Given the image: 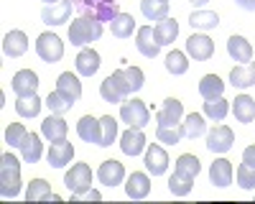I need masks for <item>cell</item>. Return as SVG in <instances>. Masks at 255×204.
Listing matches in <instances>:
<instances>
[{"label":"cell","mask_w":255,"mask_h":204,"mask_svg":"<svg viewBox=\"0 0 255 204\" xmlns=\"http://www.w3.org/2000/svg\"><path fill=\"white\" fill-rule=\"evenodd\" d=\"M156 138H158V143H166V146H176L184 138V130H181V125L179 128H156Z\"/></svg>","instance_id":"obj_45"},{"label":"cell","mask_w":255,"mask_h":204,"mask_svg":"<svg viewBox=\"0 0 255 204\" xmlns=\"http://www.w3.org/2000/svg\"><path fill=\"white\" fill-rule=\"evenodd\" d=\"M184 120V105L176 100V97H168L163 100V105L158 107L156 112V122L158 128H179Z\"/></svg>","instance_id":"obj_7"},{"label":"cell","mask_w":255,"mask_h":204,"mask_svg":"<svg viewBox=\"0 0 255 204\" xmlns=\"http://www.w3.org/2000/svg\"><path fill=\"white\" fill-rule=\"evenodd\" d=\"M230 112V102L225 97H215V100H204V117L209 120H225Z\"/></svg>","instance_id":"obj_37"},{"label":"cell","mask_w":255,"mask_h":204,"mask_svg":"<svg viewBox=\"0 0 255 204\" xmlns=\"http://www.w3.org/2000/svg\"><path fill=\"white\" fill-rule=\"evenodd\" d=\"M145 169H148V174H153V176H163L166 174V169H168V153L161 148V146H156V143H151V146L145 148Z\"/></svg>","instance_id":"obj_14"},{"label":"cell","mask_w":255,"mask_h":204,"mask_svg":"<svg viewBox=\"0 0 255 204\" xmlns=\"http://www.w3.org/2000/svg\"><path fill=\"white\" fill-rule=\"evenodd\" d=\"M230 85L232 87H240V90H248L255 85V64L248 61V64H240V67H232L230 72Z\"/></svg>","instance_id":"obj_24"},{"label":"cell","mask_w":255,"mask_h":204,"mask_svg":"<svg viewBox=\"0 0 255 204\" xmlns=\"http://www.w3.org/2000/svg\"><path fill=\"white\" fill-rule=\"evenodd\" d=\"M20 156H23L26 163L41 161V156H44V143H41V135H38V133H28L23 148H20Z\"/></svg>","instance_id":"obj_30"},{"label":"cell","mask_w":255,"mask_h":204,"mask_svg":"<svg viewBox=\"0 0 255 204\" xmlns=\"http://www.w3.org/2000/svg\"><path fill=\"white\" fill-rule=\"evenodd\" d=\"M56 90H59L61 95H67L69 100L77 102V100L82 97V82H79L77 74L64 72V74H59V79H56Z\"/></svg>","instance_id":"obj_27"},{"label":"cell","mask_w":255,"mask_h":204,"mask_svg":"<svg viewBox=\"0 0 255 204\" xmlns=\"http://www.w3.org/2000/svg\"><path fill=\"white\" fill-rule=\"evenodd\" d=\"M72 105H74V100H69L67 95H61L59 90L49 92V97H46V107H49L54 115H64V112H69V110H72Z\"/></svg>","instance_id":"obj_39"},{"label":"cell","mask_w":255,"mask_h":204,"mask_svg":"<svg viewBox=\"0 0 255 204\" xmlns=\"http://www.w3.org/2000/svg\"><path fill=\"white\" fill-rule=\"evenodd\" d=\"M115 138H118V120L113 115L100 117V148L113 146Z\"/></svg>","instance_id":"obj_35"},{"label":"cell","mask_w":255,"mask_h":204,"mask_svg":"<svg viewBox=\"0 0 255 204\" xmlns=\"http://www.w3.org/2000/svg\"><path fill=\"white\" fill-rule=\"evenodd\" d=\"M72 5L79 10V15L95 18V20H100V23L115 20V15H120L118 0H72Z\"/></svg>","instance_id":"obj_2"},{"label":"cell","mask_w":255,"mask_h":204,"mask_svg":"<svg viewBox=\"0 0 255 204\" xmlns=\"http://www.w3.org/2000/svg\"><path fill=\"white\" fill-rule=\"evenodd\" d=\"M235 179H238V187L240 189H255V169L248 166V163H243V166H238L235 171Z\"/></svg>","instance_id":"obj_44"},{"label":"cell","mask_w":255,"mask_h":204,"mask_svg":"<svg viewBox=\"0 0 255 204\" xmlns=\"http://www.w3.org/2000/svg\"><path fill=\"white\" fill-rule=\"evenodd\" d=\"M225 92V82L217 77V74H204L202 82H199V95L204 100H215V97H222Z\"/></svg>","instance_id":"obj_32"},{"label":"cell","mask_w":255,"mask_h":204,"mask_svg":"<svg viewBox=\"0 0 255 204\" xmlns=\"http://www.w3.org/2000/svg\"><path fill=\"white\" fill-rule=\"evenodd\" d=\"M125 194L130 199H145L148 194H151V179H148V174L133 171L125 179Z\"/></svg>","instance_id":"obj_16"},{"label":"cell","mask_w":255,"mask_h":204,"mask_svg":"<svg viewBox=\"0 0 255 204\" xmlns=\"http://www.w3.org/2000/svg\"><path fill=\"white\" fill-rule=\"evenodd\" d=\"M69 133V125H67V120H64L61 115H49L44 122H41V135H44L46 140L56 143V140H64Z\"/></svg>","instance_id":"obj_17"},{"label":"cell","mask_w":255,"mask_h":204,"mask_svg":"<svg viewBox=\"0 0 255 204\" xmlns=\"http://www.w3.org/2000/svg\"><path fill=\"white\" fill-rule=\"evenodd\" d=\"M36 54L41 61H46V64H56V61L64 56V41L56 36V33H41L36 38Z\"/></svg>","instance_id":"obj_6"},{"label":"cell","mask_w":255,"mask_h":204,"mask_svg":"<svg viewBox=\"0 0 255 204\" xmlns=\"http://www.w3.org/2000/svg\"><path fill=\"white\" fill-rule=\"evenodd\" d=\"M72 0H59L54 5H44L41 8V20H44L46 26H61L67 23L69 15H72Z\"/></svg>","instance_id":"obj_9"},{"label":"cell","mask_w":255,"mask_h":204,"mask_svg":"<svg viewBox=\"0 0 255 204\" xmlns=\"http://www.w3.org/2000/svg\"><path fill=\"white\" fill-rule=\"evenodd\" d=\"M120 148L125 156H140L145 148H148V143H145V135H143V128H128L123 135H120Z\"/></svg>","instance_id":"obj_11"},{"label":"cell","mask_w":255,"mask_h":204,"mask_svg":"<svg viewBox=\"0 0 255 204\" xmlns=\"http://www.w3.org/2000/svg\"><path fill=\"white\" fill-rule=\"evenodd\" d=\"M153 33H156V41L161 46H168V44H174V38L179 36V23L174 18H163L153 26Z\"/></svg>","instance_id":"obj_28"},{"label":"cell","mask_w":255,"mask_h":204,"mask_svg":"<svg viewBox=\"0 0 255 204\" xmlns=\"http://www.w3.org/2000/svg\"><path fill=\"white\" fill-rule=\"evenodd\" d=\"M100 36H102V23L95 20V18L79 15L69 26V41L74 46H87V44H92V41H97Z\"/></svg>","instance_id":"obj_3"},{"label":"cell","mask_w":255,"mask_h":204,"mask_svg":"<svg viewBox=\"0 0 255 204\" xmlns=\"http://www.w3.org/2000/svg\"><path fill=\"white\" fill-rule=\"evenodd\" d=\"M110 31H113L115 38H130L133 31H135V18L128 15V13L115 15V20H110Z\"/></svg>","instance_id":"obj_33"},{"label":"cell","mask_w":255,"mask_h":204,"mask_svg":"<svg viewBox=\"0 0 255 204\" xmlns=\"http://www.w3.org/2000/svg\"><path fill=\"white\" fill-rule=\"evenodd\" d=\"M199 158L197 156H191V153H184V156H179L176 158V174H181L184 179H191V181H194L197 179V174H199Z\"/></svg>","instance_id":"obj_36"},{"label":"cell","mask_w":255,"mask_h":204,"mask_svg":"<svg viewBox=\"0 0 255 204\" xmlns=\"http://www.w3.org/2000/svg\"><path fill=\"white\" fill-rule=\"evenodd\" d=\"M64 184L72 192V199H79L82 194H87L92 189V169L87 163H74V166L64 174Z\"/></svg>","instance_id":"obj_4"},{"label":"cell","mask_w":255,"mask_h":204,"mask_svg":"<svg viewBox=\"0 0 255 204\" xmlns=\"http://www.w3.org/2000/svg\"><path fill=\"white\" fill-rule=\"evenodd\" d=\"M120 120L128 122L130 128H145L148 122H151V112H148L145 102L143 100H128L120 105Z\"/></svg>","instance_id":"obj_5"},{"label":"cell","mask_w":255,"mask_h":204,"mask_svg":"<svg viewBox=\"0 0 255 204\" xmlns=\"http://www.w3.org/2000/svg\"><path fill=\"white\" fill-rule=\"evenodd\" d=\"M135 49H138L145 59H156V56H158L161 44L156 41L153 26H140V28L135 31Z\"/></svg>","instance_id":"obj_10"},{"label":"cell","mask_w":255,"mask_h":204,"mask_svg":"<svg viewBox=\"0 0 255 204\" xmlns=\"http://www.w3.org/2000/svg\"><path fill=\"white\" fill-rule=\"evenodd\" d=\"M77 74H82V77H95L97 74V69H100V54L92 49V46H84L79 54H77Z\"/></svg>","instance_id":"obj_19"},{"label":"cell","mask_w":255,"mask_h":204,"mask_svg":"<svg viewBox=\"0 0 255 204\" xmlns=\"http://www.w3.org/2000/svg\"><path fill=\"white\" fill-rule=\"evenodd\" d=\"M46 158H49V166L64 169V166H67V163H72V158H74V146H72L67 138H64V140H56V143H51V148H49Z\"/></svg>","instance_id":"obj_15"},{"label":"cell","mask_w":255,"mask_h":204,"mask_svg":"<svg viewBox=\"0 0 255 204\" xmlns=\"http://www.w3.org/2000/svg\"><path fill=\"white\" fill-rule=\"evenodd\" d=\"M100 97H102L105 102H110V105H115V102H125V95L118 90V85H115L113 77H108V79L100 85Z\"/></svg>","instance_id":"obj_42"},{"label":"cell","mask_w":255,"mask_h":204,"mask_svg":"<svg viewBox=\"0 0 255 204\" xmlns=\"http://www.w3.org/2000/svg\"><path fill=\"white\" fill-rule=\"evenodd\" d=\"M125 79H128V85H130L133 92L143 90V85H145V74L140 67H125Z\"/></svg>","instance_id":"obj_46"},{"label":"cell","mask_w":255,"mask_h":204,"mask_svg":"<svg viewBox=\"0 0 255 204\" xmlns=\"http://www.w3.org/2000/svg\"><path fill=\"white\" fill-rule=\"evenodd\" d=\"M140 13L148 20H163L168 18V0H140Z\"/></svg>","instance_id":"obj_34"},{"label":"cell","mask_w":255,"mask_h":204,"mask_svg":"<svg viewBox=\"0 0 255 204\" xmlns=\"http://www.w3.org/2000/svg\"><path fill=\"white\" fill-rule=\"evenodd\" d=\"M232 176H235V171H232V163L227 158H215V163L209 166V181L215 184V187L225 189L232 184Z\"/></svg>","instance_id":"obj_21"},{"label":"cell","mask_w":255,"mask_h":204,"mask_svg":"<svg viewBox=\"0 0 255 204\" xmlns=\"http://www.w3.org/2000/svg\"><path fill=\"white\" fill-rule=\"evenodd\" d=\"M36 90H38V74L36 72H31V69L15 72V77H13V92L18 97H31V95H36Z\"/></svg>","instance_id":"obj_18"},{"label":"cell","mask_w":255,"mask_h":204,"mask_svg":"<svg viewBox=\"0 0 255 204\" xmlns=\"http://www.w3.org/2000/svg\"><path fill=\"white\" fill-rule=\"evenodd\" d=\"M189 3L194 5V8H202V5H207V3H209V0H189Z\"/></svg>","instance_id":"obj_50"},{"label":"cell","mask_w":255,"mask_h":204,"mask_svg":"<svg viewBox=\"0 0 255 204\" xmlns=\"http://www.w3.org/2000/svg\"><path fill=\"white\" fill-rule=\"evenodd\" d=\"M41 97L38 95H31V97H18V102H15V112L20 115V117H36L38 112H41Z\"/></svg>","instance_id":"obj_38"},{"label":"cell","mask_w":255,"mask_h":204,"mask_svg":"<svg viewBox=\"0 0 255 204\" xmlns=\"http://www.w3.org/2000/svg\"><path fill=\"white\" fill-rule=\"evenodd\" d=\"M191 187H194V181H191V179H184V176L176 174V171H174L171 179H168V189H171L174 197H186V194L191 192Z\"/></svg>","instance_id":"obj_43"},{"label":"cell","mask_w":255,"mask_h":204,"mask_svg":"<svg viewBox=\"0 0 255 204\" xmlns=\"http://www.w3.org/2000/svg\"><path fill=\"white\" fill-rule=\"evenodd\" d=\"M28 51V36L23 31H8L3 38V54L10 59H18Z\"/></svg>","instance_id":"obj_20"},{"label":"cell","mask_w":255,"mask_h":204,"mask_svg":"<svg viewBox=\"0 0 255 204\" xmlns=\"http://www.w3.org/2000/svg\"><path fill=\"white\" fill-rule=\"evenodd\" d=\"M166 69L171 72L174 77H181V74H186L189 72V61H186V54L184 51H168L166 54Z\"/></svg>","instance_id":"obj_40"},{"label":"cell","mask_w":255,"mask_h":204,"mask_svg":"<svg viewBox=\"0 0 255 204\" xmlns=\"http://www.w3.org/2000/svg\"><path fill=\"white\" fill-rule=\"evenodd\" d=\"M181 130H184V138H199L207 133V122H204V112H189L184 115L181 120Z\"/></svg>","instance_id":"obj_26"},{"label":"cell","mask_w":255,"mask_h":204,"mask_svg":"<svg viewBox=\"0 0 255 204\" xmlns=\"http://www.w3.org/2000/svg\"><path fill=\"white\" fill-rule=\"evenodd\" d=\"M186 54L194 61H207V59H212V54H215V41H212L209 36H204V33H191L186 38Z\"/></svg>","instance_id":"obj_8"},{"label":"cell","mask_w":255,"mask_h":204,"mask_svg":"<svg viewBox=\"0 0 255 204\" xmlns=\"http://www.w3.org/2000/svg\"><path fill=\"white\" fill-rule=\"evenodd\" d=\"M232 112H235L238 122H253L255 120V100L250 95H238L235 105H232Z\"/></svg>","instance_id":"obj_29"},{"label":"cell","mask_w":255,"mask_h":204,"mask_svg":"<svg viewBox=\"0 0 255 204\" xmlns=\"http://www.w3.org/2000/svg\"><path fill=\"white\" fill-rule=\"evenodd\" d=\"M243 10H255V0H235Z\"/></svg>","instance_id":"obj_49"},{"label":"cell","mask_w":255,"mask_h":204,"mask_svg":"<svg viewBox=\"0 0 255 204\" xmlns=\"http://www.w3.org/2000/svg\"><path fill=\"white\" fill-rule=\"evenodd\" d=\"M97 179H100V184H105V187H118V184L125 181V166L115 158L102 161L100 169H97Z\"/></svg>","instance_id":"obj_12"},{"label":"cell","mask_w":255,"mask_h":204,"mask_svg":"<svg viewBox=\"0 0 255 204\" xmlns=\"http://www.w3.org/2000/svg\"><path fill=\"white\" fill-rule=\"evenodd\" d=\"M232 143H235V133H232L227 125H217L207 135V148L212 153H227L232 148Z\"/></svg>","instance_id":"obj_13"},{"label":"cell","mask_w":255,"mask_h":204,"mask_svg":"<svg viewBox=\"0 0 255 204\" xmlns=\"http://www.w3.org/2000/svg\"><path fill=\"white\" fill-rule=\"evenodd\" d=\"M26 199L28 202H61L59 194L51 192V184L44 179H33L26 189Z\"/></svg>","instance_id":"obj_22"},{"label":"cell","mask_w":255,"mask_h":204,"mask_svg":"<svg viewBox=\"0 0 255 204\" xmlns=\"http://www.w3.org/2000/svg\"><path fill=\"white\" fill-rule=\"evenodd\" d=\"M243 163H248V166L255 169V146H248V148L243 151Z\"/></svg>","instance_id":"obj_47"},{"label":"cell","mask_w":255,"mask_h":204,"mask_svg":"<svg viewBox=\"0 0 255 204\" xmlns=\"http://www.w3.org/2000/svg\"><path fill=\"white\" fill-rule=\"evenodd\" d=\"M44 3H46V5H54V3H59V0H44Z\"/></svg>","instance_id":"obj_51"},{"label":"cell","mask_w":255,"mask_h":204,"mask_svg":"<svg viewBox=\"0 0 255 204\" xmlns=\"http://www.w3.org/2000/svg\"><path fill=\"white\" fill-rule=\"evenodd\" d=\"M227 54L235 61H240V64H248V61L253 59V46L243 36H230L227 38Z\"/></svg>","instance_id":"obj_23"},{"label":"cell","mask_w":255,"mask_h":204,"mask_svg":"<svg viewBox=\"0 0 255 204\" xmlns=\"http://www.w3.org/2000/svg\"><path fill=\"white\" fill-rule=\"evenodd\" d=\"M77 135H79L84 143H95V146H100V120L92 117V115L79 117V122H77Z\"/></svg>","instance_id":"obj_25"},{"label":"cell","mask_w":255,"mask_h":204,"mask_svg":"<svg viewBox=\"0 0 255 204\" xmlns=\"http://www.w3.org/2000/svg\"><path fill=\"white\" fill-rule=\"evenodd\" d=\"M189 26L191 28H199V31L217 28L220 26V15L215 10H194V13L189 15Z\"/></svg>","instance_id":"obj_31"},{"label":"cell","mask_w":255,"mask_h":204,"mask_svg":"<svg viewBox=\"0 0 255 204\" xmlns=\"http://www.w3.org/2000/svg\"><path fill=\"white\" fill-rule=\"evenodd\" d=\"M79 199H90V202H100V199H102V194H100V192H95V189H90L87 194H82Z\"/></svg>","instance_id":"obj_48"},{"label":"cell","mask_w":255,"mask_h":204,"mask_svg":"<svg viewBox=\"0 0 255 204\" xmlns=\"http://www.w3.org/2000/svg\"><path fill=\"white\" fill-rule=\"evenodd\" d=\"M26 138H28V130L20 125V122H13V125H8V130H5V143L10 148H23V143H26Z\"/></svg>","instance_id":"obj_41"},{"label":"cell","mask_w":255,"mask_h":204,"mask_svg":"<svg viewBox=\"0 0 255 204\" xmlns=\"http://www.w3.org/2000/svg\"><path fill=\"white\" fill-rule=\"evenodd\" d=\"M0 194L3 199H15L20 194V161L13 153L0 158Z\"/></svg>","instance_id":"obj_1"}]
</instances>
